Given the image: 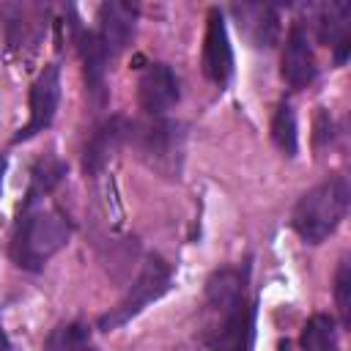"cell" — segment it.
Segmentation results:
<instances>
[{
  "label": "cell",
  "instance_id": "cell-5",
  "mask_svg": "<svg viewBox=\"0 0 351 351\" xmlns=\"http://www.w3.org/2000/svg\"><path fill=\"white\" fill-rule=\"evenodd\" d=\"M170 288H173V266L162 255H156V252L145 255L143 269H140L137 280L132 282V288L126 291V296L115 307H110L104 315H99L96 326L101 332L121 329L123 324H129L132 318H137L148 304L159 302Z\"/></svg>",
  "mask_w": 351,
  "mask_h": 351
},
{
  "label": "cell",
  "instance_id": "cell-17",
  "mask_svg": "<svg viewBox=\"0 0 351 351\" xmlns=\"http://www.w3.org/2000/svg\"><path fill=\"white\" fill-rule=\"evenodd\" d=\"M44 351H99V346H96V340L85 324L63 321L47 335Z\"/></svg>",
  "mask_w": 351,
  "mask_h": 351
},
{
  "label": "cell",
  "instance_id": "cell-6",
  "mask_svg": "<svg viewBox=\"0 0 351 351\" xmlns=\"http://www.w3.org/2000/svg\"><path fill=\"white\" fill-rule=\"evenodd\" d=\"M200 71L203 77L217 85L228 88L236 71V58H233V44L228 36V22L222 8H208L206 14V33H203V49H200Z\"/></svg>",
  "mask_w": 351,
  "mask_h": 351
},
{
  "label": "cell",
  "instance_id": "cell-3",
  "mask_svg": "<svg viewBox=\"0 0 351 351\" xmlns=\"http://www.w3.org/2000/svg\"><path fill=\"white\" fill-rule=\"evenodd\" d=\"M348 206H351V184L348 176L337 173L315 184L296 200L291 214V228L304 244L315 247L340 228V222L348 214Z\"/></svg>",
  "mask_w": 351,
  "mask_h": 351
},
{
  "label": "cell",
  "instance_id": "cell-20",
  "mask_svg": "<svg viewBox=\"0 0 351 351\" xmlns=\"http://www.w3.org/2000/svg\"><path fill=\"white\" fill-rule=\"evenodd\" d=\"M0 351H11V340H8L5 329H3V324H0Z\"/></svg>",
  "mask_w": 351,
  "mask_h": 351
},
{
  "label": "cell",
  "instance_id": "cell-21",
  "mask_svg": "<svg viewBox=\"0 0 351 351\" xmlns=\"http://www.w3.org/2000/svg\"><path fill=\"white\" fill-rule=\"evenodd\" d=\"M3 176H5V156H0V192H3Z\"/></svg>",
  "mask_w": 351,
  "mask_h": 351
},
{
  "label": "cell",
  "instance_id": "cell-14",
  "mask_svg": "<svg viewBox=\"0 0 351 351\" xmlns=\"http://www.w3.org/2000/svg\"><path fill=\"white\" fill-rule=\"evenodd\" d=\"M236 14L239 30L247 36V41L258 49H269L277 44L280 36V14L274 5H261V3H244L230 8Z\"/></svg>",
  "mask_w": 351,
  "mask_h": 351
},
{
  "label": "cell",
  "instance_id": "cell-13",
  "mask_svg": "<svg viewBox=\"0 0 351 351\" xmlns=\"http://www.w3.org/2000/svg\"><path fill=\"white\" fill-rule=\"evenodd\" d=\"M126 134H129V121L123 115H112L107 118L93 134L90 140L85 143V151H82V170L88 176H99L104 173V167L110 165V159L118 154V148L126 143Z\"/></svg>",
  "mask_w": 351,
  "mask_h": 351
},
{
  "label": "cell",
  "instance_id": "cell-10",
  "mask_svg": "<svg viewBox=\"0 0 351 351\" xmlns=\"http://www.w3.org/2000/svg\"><path fill=\"white\" fill-rule=\"evenodd\" d=\"M282 80L288 88L302 90L307 88L315 74V52H313V41H310V30L304 22H293L285 33V47H282V69H280Z\"/></svg>",
  "mask_w": 351,
  "mask_h": 351
},
{
  "label": "cell",
  "instance_id": "cell-9",
  "mask_svg": "<svg viewBox=\"0 0 351 351\" xmlns=\"http://www.w3.org/2000/svg\"><path fill=\"white\" fill-rule=\"evenodd\" d=\"M77 52H80V63H82L85 93L96 107H104L107 96H110L107 77H110L115 58L104 47V41L99 38V33L93 27H77Z\"/></svg>",
  "mask_w": 351,
  "mask_h": 351
},
{
  "label": "cell",
  "instance_id": "cell-12",
  "mask_svg": "<svg viewBox=\"0 0 351 351\" xmlns=\"http://www.w3.org/2000/svg\"><path fill=\"white\" fill-rule=\"evenodd\" d=\"M315 33H318V41L332 49L335 63L343 66L351 52V3L340 0V3L318 5Z\"/></svg>",
  "mask_w": 351,
  "mask_h": 351
},
{
  "label": "cell",
  "instance_id": "cell-15",
  "mask_svg": "<svg viewBox=\"0 0 351 351\" xmlns=\"http://www.w3.org/2000/svg\"><path fill=\"white\" fill-rule=\"evenodd\" d=\"M269 129H271L274 148L282 156L293 159L296 151H299V123H296V110H293V104L288 99H280L277 101V110L271 115V126Z\"/></svg>",
  "mask_w": 351,
  "mask_h": 351
},
{
  "label": "cell",
  "instance_id": "cell-18",
  "mask_svg": "<svg viewBox=\"0 0 351 351\" xmlns=\"http://www.w3.org/2000/svg\"><path fill=\"white\" fill-rule=\"evenodd\" d=\"M335 304H337L340 321L348 326L351 324V263L348 258H343L335 271Z\"/></svg>",
  "mask_w": 351,
  "mask_h": 351
},
{
  "label": "cell",
  "instance_id": "cell-19",
  "mask_svg": "<svg viewBox=\"0 0 351 351\" xmlns=\"http://www.w3.org/2000/svg\"><path fill=\"white\" fill-rule=\"evenodd\" d=\"M332 137H335L332 115H329L324 107H318V115H315V143H318V148H321V145H329Z\"/></svg>",
  "mask_w": 351,
  "mask_h": 351
},
{
  "label": "cell",
  "instance_id": "cell-1",
  "mask_svg": "<svg viewBox=\"0 0 351 351\" xmlns=\"http://www.w3.org/2000/svg\"><path fill=\"white\" fill-rule=\"evenodd\" d=\"M66 173V162L55 154L41 156L30 170V181L19 203L8 244L11 261L25 271H41L69 244L74 233L69 211L52 197Z\"/></svg>",
  "mask_w": 351,
  "mask_h": 351
},
{
  "label": "cell",
  "instance_id": "cell-2",
  "mask_svg": "<svg viewBox=\"0 0 351 351\" xmlns=\"http://www.w3.org/2000/svg\"><path fill=\"white\" fill-rule=\"evenodd\" d=\"M250 263L222 266L206 280L208 351H250L255 307L247 296Z\"/></svg>",
  "mask_w": 351,
  "mask_h": 351
},
{
  "label": "cell",
  "instance_id": "cell-7",
  "mask_svg": "<svg viewBox=\"0 0 351 351\" xmlns=\"http://www.w3.org/2000/svg\"><path fill=\"white\" fill-rule=\"evenodd\" d=\"M181 101V80L167 63H145L137 77V104L145 118H165Z\"/></svg>",
  "mask_w": 351,
  "mask_h": 351
},
{
  "label": "cell",
  "instance_id": "cell-16",
  "mask_svg": "<svg viewBox=\"0 0 351 351\" xmlns=\"http://www.w3.org/2000/svg\"><path fill=\"white\" fill-rule=\"evenodd\" d=\"M302 351H337L340 337H337V321L329 313H315L304 321L302 329Z\"/></svg>",
  "mask_w": 351,
  "mask_h": 351
},
{
  "label": "cell",
  "instance_id": "cell-4",
  "mask_svg": "<svg viewBox=\"0 0 351 351\" xmlns=\"http://www.w3.org/2000/svg\"><path fill=\"white\" fill-rule=\"evenodd\" d=\"M132 145L137 148L140 159L165 178H178L184 165V126L170 118H148L143 123L129 121Z\"/></svg>",
  "mask_w": 351,
  "mask_h": 351
},
{
  "label": "cell",
  "instance_id": "cell-11",
  "mask_svg": "<svg viewBox=\"0 0 351 351\" xmlns=\"http://www.w3.org/2000/svg\"><path fill=\"white\" fill-rule=\"evenodd\" d=\"M137 19H140V8L132 3H101L96 8V33L104 41V47L112 52V58H118L137 33Z\"/></svg>",
  "mask_w": 351,
  "mask_h": 351
},
{
  "label": "cell",
  "instance_id": "cell-8",
  "mask_svg": "<svg viewBox=\"0 0 351 351\" xmlns=\"http://www.w3.org/2000/svg\"><path fill=\"white\" fill-rule=\"evenodd\" d=\"M58 104H60V66L47 63L30 85V118L14 134V143H27L30 137L47 132L58 115Z\"/></svg>",
  "mask_w": 351,
  "mask_h": 351
}]
</instances>
